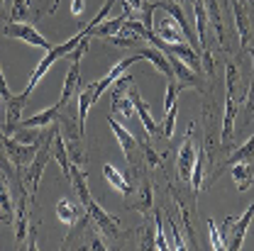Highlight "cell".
<instances>
[{"label":"cell","mask_w":254,"mask_h":251,"mask_svg":"<svg viewBox=\"0 0 254 251\" xmlns=\"http://www.w3.org/2000/svg\"><path fill=\"white\" fill-rule=\"evenodd\" d=\"M27 98H30V95L22 91L20 95H10V98L2 100V122H0V132H2L5 137H12L15 129L20 127V122H22V110H25Z\"/></svg>","instance_id":"obj_4"},{"label":"cell","mask_w":254,"mask_h":251,"mask_svg":"<svg viewBox=\"0 0 254 251\" xmlns=\"http://www.w3.org/2000/svg\"><path fill=\"white\" fill-rule=\"evenodd\" d=\"M184 91V86L176 81V78H169V86H166V95H164V112L171 107V105H176V100H179V95Z\"/></svg>","instance_id":"obj_31"},{"label":"cell","mask_w":254,"mask_h":251,"mask_svg":"<svg viewBox=\"0 0 254 251\" xmlns=\"http://www.w3.org/2000/svg\"><path fill=\"white\" fill-rule=\"evenodd\" d=\"M52 158L59 161L64 178L71 181V158H68V149H66V139L62 137V127H59V132L54 134V142H52Z\"/></svg>","instance_id":"obj_18"},{"label":"cell","mask_w":254,"mask_h":251,"mask_svg":"<svg viewBox=\"0 0 254 251\" xmlns=\"http://www.w3.org/2000/svg\"><path fill=\"white\" fill-rule=\"evenodd\" d=\"M59 112H62V105L57 102V105H52V107H47V110L32 115L30 120H22L20 125H25V127H49V125H54V122L59 120Z\"/></svg>","instance_id":"obj_23"},{"label":"cell","mask_w":254,"mask_h":251,"mask_svg":"<svg viewBox=\"0 0 254 251\" xmlns=\"http://www.w3.org/2000/svg\"><path fill=\"white\" fill-rule=\"evenodd\" d=\"M105 39H108L113 47H127V49H137V47H142V42H144L137 32L132 30V27H127V25H123L118 34H110V37H105Z\"/></svg>","instance_id":"obj_20"},{"label":"cell","mask_w":254,"mask_h":251,"mask_svg":"<svg viewBox=\"0 0 254 251\" xmlns=\"http://www.w3.org/2000/svg\"><path fill=\"white\" fill-rule=\"evenodd\" d=\"M232 181H235V186H237L240 193H245V190L252 188L254 173H252L250 161H240V163H235V166H232Z\"/></svg>","instance_id":"obj_22"},{"label":"cell","mask_w":254,"mask_h":251,"mask_svg":"<svg viewBox=\"0 0 254 251\" xmlns=\"http://www.w3.org/2000/svg\"><path fill=\"white\" fill-rule=\"evenodd\" d=\"M83 10H86V0H71V15L81 17Z\"/></svg>","instance_id":"obj_34"},{"label":"cell","mask_w":254,"mask_h":251,"mask_svg":"<svg viewBox=\"0 0 254 251\" xmlns=\"http://www.w3.org/2000/svg\"><path fill=\"white\" fill-rule=\"evenodd\" d=\"M245 2H247V0H245Z\"/></svg>","instance_id":"obj_42"},{"label":"cell","mask_w":254,"mask_h":251,"mask_svg":"<svg viewBox=\"0 0 254 251\" xmlns=\"http://www.w3.org/2000/svg\"><path fill=\"white\" fill-rule=\"evenodd\" d=\"M159 37L164 39V42H169V44H179V42H186V37H184V32L179 27V22L171 17V15H164L161 20L157 22V27H154Z\"/></svg>","instance_id":"obj_17"},{"label":"cell","mask_w":254,"mask_h":251,"mask_svg":"<svg viewBox=\"0 0 254 251\" xmlns=\"http://www.w3.org/2000/svg\"><path fill=\"white\" fill-rule=\"evenodd\" d=\"M52 142H54V137L44 139V142L39 144L34 158H32V163L22 171V188L30 190V200H34L37 188H39V181H42V173H44V168H47V163H49V158H52Z\"/></svg>","instance_id":"obj_2"},{"label":"cell","mask_w":254,"mask_h":251,"mask_svg":"<svg viewBox=\"0 0 254 251\" xmlns=\"http://www.w3.org/2000/svg\"><path fill=\"white\" fill-rule=\"evenodd\" d=\"M0 95H2V100L5 98H10V88H7V81H5V76H2V68H0Z\"/></svg>","instance_id":"obj_36"},{"label":"cell","mask_w":254,"mask_h":251,"mask_svg":"<svg viewBox=\"0 0 254 251\" xmlns=\"http://www.w3.org/2000/svg\"><path fill=\"white\" fill-rule=\"evenodd\" d=\"M0 122H2V95H0Z\"/></svg>","instance_id":"obj_38"},{"label":"cell","mask_w":254,"mask_h":251,"mask_svg":"<svg viewBox=\"0 0 254 251\" xmlns=\"http://www.w3.org/2000/svg\"><path fill=\"white\" fill-rule=\"evenodd\" d=\"M195 158H198V149L193 144V129H190L186 134V139L181 142V149H179V156H176V171H179V178L184 183H190V173H193Z\"/></svg>","instance_id":"obj_7"},{"label":"cell","mask_w":254,"mask_h":251,"mask_svg":"<svg viewBox=\"0 0 254 251\" xmlns=\"http://www.w3.org/2000/svg\"><path fill=\"white\" fill-rule=\"evenodd\" d=\"M57 217H59V222H64V224H76L78 217H81V207H78L73 200L62 198V200L57 202Z\"/></svg>","instance_id":"obj_25"},{"label":"cell","mask_w":254,"mask_h":251,"mask_svg":"<svg viewBox=\"0 0 254 251\" xmlns=\"http://www.w3.org/2000/svg\"><path fill=\"white\" fill-rule=\"evenodd\" d=\"M132 210H139L142 215H147L152 210V186L147 181V176H142V183H139V198L134 205H129Z\"/></svg>","instance_id":"obj_28"},{"label":"cell","mask_w":254,"mask_h":251,"mask_svg":"<svg viewBox=\"0 0 254 251\" xmlns=\"http://www.w3.org/2000/svg\"><path fill=\"white\" fill-rule=\"evenodd\" d=\"M15 242L22 244L27 239V229H30V222H27V190L20 186V200L15 202Z\"/></svg>","instance_id":"obj_13"},{"label":"cell","mask_w":254,"mask_h":251,"mask_svg":"<svg viewBox=\"0 0 254 251\" xmlns=\"http://www.w3.org/2000/svg\"><path fill=\"white\" fill-rule=\"evenodd\" d=\"M230 7H232V17H235V25H237V37H240V44L247 47L250 44V37H252V27H250V17H247V7H245V0H227Z\"/></svg>","instance_id":"obj_14"},{"label":"cell","mask_w":254,"mask_h":251,"mask_svg":"<svg viewBox=\"0 0 254 251\" xmlns=\"http://www.w3.org/2000/svg\"><path fill=\"white\" fill-rule=\"evenodd\" d=\"M127 93H129V98H132V105H134V115H139V120H142V127H144V132H147V134H152V137H159V134H161V129L157 127L154 117H152V112H149V105H147V102L142 100L139 91H137L134 86H129V88H127Z\"/></svg>","instance_id":"obj_12"},{"label":"cell","mask_w":254,"mask_h":251,"mask_svg":"<svg viewBox=\"0 0 254 251\" xmlns=\"http://www.w3.org/2000/svg\"><path fill=\"white\" fill-rule=\"evenodd\" d=\"M91 105H95V102H93V86L88 83V88H83V91L78 93V134H81V137H83V132H86V117H88Z\"/></svg>","instance_id":"obj_24"},{"label":"cell","mask_w":254,"mask_h":251,"mask_svg":"<svg viewBox=\"0 0 254 251\" xmlns=\"http://www.w3.org/2000/svg\"><path fill=\"white\" fill-rule=\"evenodd\" d=\"M190 2H203V0H190Z\"/></svg>","instance_id":"obj_40"},{"label":"cell","mask_w":254,"mask_h":251,"mask_svg":"<svg viewBox=\"0 0 254 251\" xmlns=\"http://www.w3.org/2000/svg\"><path fill=\"white\" fill-rule=\"evenodd\" d=\"M86 247H88V249H98V251H105L108 249V244H103V239H100V237H91V244H86Z\"/></svg>","instance_id":"obj_35"},{"label":"cell","mask_w":254,"mask_h":251,"mask_svg":"<svg viewBox=\"0 0 254 251\" xmlns=\"http://www.w3.org/2000/svg\"><path fill=\"white\" fill-rule=\"evenodd\" d=\"M142 149V156H144V163L149 166V168H161V156H159L157 151H154V147L147 142V144H142L139 147Z\"/></svg>","instance_id":"obj_32"},{"label":"cell","mask_w":254,"mask_h":251,"mask_svg":"<svg viewBox=\"0 0 254 251\" xmlns=\"http://www.w3.org/2000/svg\"><path fill=\"white\" fill-rule=\"evenodd\" d=\"M139 59H142L139 54H132V56H127V59H123V61L115 63V66L110 68V73H108V76H103L100 81L91 83V86H93V102H98V98H100V95H103L105 91H108V88H110V86H113V81H115L118 76H123L127 68H129V66H132L134 61H139Z\"/></svg>","instance_id":"obj_10"},{"label":"cell","mask_w":254,"mask_h":251,"mask_svg":"<svg viewBox=\"0 0 254 251\" xmlns=\"http://www.w3.org/2000/svg\"><path fill=\"white\" fill-rule=\"evenodd\" d=\"M205 227H208V232H210V244H213V249H222V247H225V239H222V234L218 232V224L213 220H208Z\"/></svg>","instance_id":"obj_33"},{"label":"cell","mask_w":254,"mask_h":251,"mask_svg":"<svg viewBox=\"0 0 254 251\" xmlns=\"http://www.w3.org/2000/svg\"><path fill=\"white\" fill-rule=\"evenodd\" d=\"M129 12H132V10H129V5H125V7H123V12H120L118 17L103 20L98 27H93L91 32H86V34H88V37H103V39H105V37H110V34H118V32H120V27H123L127 20H129Z\"/></svg>","instance_id":"obj_16"},{"label":"cell","mask_w":254,"mask_h":251,"mask_svg":"<svg viewBox=\"0 0 254 251\" xmlns=\"http://www.w3.org/2000/svg\"><path fill=\"white\" fill-rule=\"evenodd\" d=\"M137 54H139L142 59H147V61L152 63L161 76H166V81H169V78H174L171 61H169V56H166L161 49H157V47H152V44H147V42H144L142 47H137Z\"/></svg>","instance_id":"obj_11"},{"label":"cell","mask_w":254,"mask_h":251,"mask_svg":"<svg viewBox=\"0 0 254 251\" xmlns=\"http://www.w3.org/2000/svg\"><path fill=\"white\" fill-rule=\"evenodd\" d=\"M2 34L10 37V39H20V42H25V44H30V47H37V49H47V51L54 47V44L37 30L34 25H30V22H7Z\"/></svg>","instance_id":"obj_5"},{"label":"cell","mask_w":254,"mask_h":251,"mask_svg":"<svg viewBox=\"0 0 254 251\" xmlns=\"http://www.w3.org/2000/svg\"><path fill=\"white\" fill-rule=\"evenodd\" d=\"M254 220V202L245 210V215L242 217H237V220H232V217H227V220L222 222V239H225V247L230 251H237L242 247V242H245V234H247V229H250V224Z\"/></svg>","instance_id":"obj_3"},{"label":"cell","mask_w":254,"mask_h":251,"mask_svg":"<svg viewBox=\"0 0 254 251\" xmlns=\"http://www.w3.org/2000/svg\"><path fill=\"white\" fill-rule=\"evenodd\" d=\"M83 37H86V34H83V32H78V34H73V37H71L68 42H64V44H57V47H52V49L47 51V56H44L42 61L37 63V68L32 71L30 83H27L25 93L32 95V91H34V88L39 86V81H42V78H44V76L49 73V68H52V66H54L57 61H62L64 56H68V54H71V51H73V49L78 47V42H81Z\"/></svg>","instance_id":"obj_1"},{"label":"cell","mask_w":254,"mask_h":251,"mask_svg":"<svg viewBox=\"0 0 254 251\" xmlns=\"http://www.w3.org/2000/svg\"><path fill=\"white\" fill-rule=\"evenodd\" d=\"M30 17V0H15L10 10V22H27Z\"/></svg>","instance_id":"obj_30"},{"label":"cell","mask_w":254,"mask_h":251,"mask_svg":"<svg viewBox=\"0 0 254 251\" xmlns=\"http://www.w3.org/2000/svg\"><path fill=\"white\" fill-rule=\"evenodd\" d=\"M83 210L88 212L91 222H93V224L98 227V229H100V232H103V234H108L110 239H115V237H118V232H120V229H118V217L108 215V212H105V210H103V207L95 202L93 198H91V200L83 205Z\"/></svg>","instance_id":"obj_8"},{"label":"cell","mask_w":254,"mask_h":251,"mask_svg":"<svg viewBox=\"0 0 254 251\" xmlns=\"http://www.w3.org/2000/svg\"><path fill=\"white\" fill-rule=\"evenodd\" d=\"M166 56H169L171 68H174V78H176L184 88H195V91H200V86H203V76H200L198 71H193L186 61H181L179 56H174V54H166Z\"/></svg>","instance_id":"obj_9"},{"label":"cell","mask_w":254,"mask_h":251,"mask_svg":"<svg viewBox=\"0 0 254 251\" xmlns=\"http://www.w3.org/2000/svg\"><path fill=\"white\" fill-rule=\"evenodd\" d=\"M15 217V202H12V195H10V188L5 186L2 176H0V222L10 224Z\"/></svg>","instance_id":"obj_26"},{"label":"cell","mask_w":254,"mask_h":251,"mask_svg":"<svg viewBox=\"0 0 254 251\" xmlns=\"http://www.w3.org/2000/svg\"><path fill=\"white\" fill-rule=\"evenodd\" d=\"M203 168H205V151L198 149V158H195V166H193V173H190V186L195 193L203 188Z\"/></svg>","instance_id":"obj_29"},{"label":"cell","mask_w":254,"mask_h":251,"mask_svg":"<svg viewBox=\"0 0 254 251\" xmlns=\"http://www.w3.org/2000/svg\"><path fill=\"white\" fill-rule=\"evenodd\" d=\"M127 5H129V10H142L144 0H127Z\"/></svg>","instance_id":"obj_37"},{"label":"cell","mask_w":254,"mask_h":251,"mask_svg":"<svg viewBox=\"0 0 254 251\" xmlns=\"http://www.w3.org/2000/svg\"><path fill=\"white\" fill-rule=\"evenodd\" d=\"M205 12H208V22H210V25H213V30H215L218 42H220L222 47H227V34H225L222 12H220V5H218V0H208V7H205Z\"/></svg>","instance_id":"obj_21"},{"label":"cell","mask_w":254,"mask_h":251,"mask_svg":"<svg viewBox=\"0 0 254 251\" xmlns=\"http://www.w3.org/2000/svg\"><path fill=\"white\" fill-rule=\"evenodd\" d=\"M103 176H105V181H108V186H113V188L118 190L120 195H132V186H129V181H127V176L123 171H118L113 163H103Z\"/></svg>","instance_id":"obj_19"},{"label":"cell","mask_w":254,"mask_h":251,"mask_svg":"<svg viewBox=\"0 0 254 251\" xmlns=\"http://www.w3.org/2000/svg\"><path fill=\"white\" fill-rule=\"evenodd\" d=\"M2 142H5L7 156H10V161L15 163V168L20 171V178H22V171L32 163V158L37 154L39 144H22V142H17L15 137H5V134H2Z\"/></svg>","instance_id":"obj_6"},{"label":"cell","mask_w":254,"mask_h":251,"mask_svg":"<svg viewBox=\"0 0 254 251\" xmlns=\"http://www.w3.org/2000/svg\"><path fill=\"white\" fill-rule=\"evenodd\" d=\"M0 10H2V0H0Z\"/></svg>","instance_id":"obj_41"},{"label":"cell","mask_w":254,"mask_h":251,"mask_svg":"<svg viewBox=\"0 0 254 251\" xmlns=\"http://www.w3.org/2000/svg\"><path fill=\"white\" fill-rule=\"evenodd\" d=\"M108 127L113 129V134H115V139H118V144L123 147V154H125L127 161H132L134 154H137V149H139V142L127 132L125 127L120 125V122H115V117H108Z\"/></svg>","instance_id":"obj_15"},{"label":"cell","mask_w":254,"mask_h":251,"mask_svg":"<svg viewBox=\"0 0 254 251\" xmlns=\"http://www.w3.org/2000/svg\"><path fill=\"white\" fill-rule=\"evenodd\" d=\"M247 51H250V54H252V63H254V47H250V49H247Z\"/></svg>","instance_id":"obj_39"},{"label":"cell","mask_w":254,"mask_h":251,"mask_svg":"<svg viewBox=\"0 0 254 251\" xmlns=\"http://www.w3.org/2000/svg\"><path fill=\"white\" fill-rule=\"evenodd\" d=\"M254 158V134L242 144V147H237L230 156L225 158V163H222V168H227V166H235V163H240V161H252Z\"/></svg>","instance_id":"obj_27"}]
</instances>
